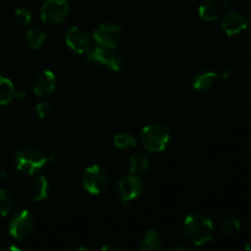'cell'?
I'll return each instance as SVG.
<instances>
[{
    "mask_svg": "<svg viewBox=\"0 0 251 251\" xmlns=\"http://www.w3.org/2000/svg\"><path fill=\"white\" fill-rule=\"evenodd\" d=\"M93 38L98 46L115 48L122 38V28L115 24L103 22L93 32Z\"/></svg>",
    "mask_w": 251,
    "mask_h": 251,
    "instance_id": "cell-10",
    "label": "cell"
},
{
    "mask_svg": "<svg viewBox=\"0 0 251 251\" xmlns=\"http://www.w3.org/2000/svg\"><path fill=\"white\" fill-rule=\"evenodd\" d=\"M217 78V73L207 68H201L196 70L193 75V87L196 91H206L212 87Z\"/></svg>",
    "mask_w": 251,
    "mask_h": 251,
    "instance_id": "cell-13",
    "label": "cell"
},
{
    "mask_svg": "<svg viewBox=\"0 0 251 251\" xmlns=\"http://www.w3.org/2000/svg\"><path fill=\"white\" fill-rule=\"evenodd\" d=\"M114 146L118 149H130L136 146V139L129 132H120L113 139Z\"/></svg>",
    "mask_w": 251,
    "mask_h": 251,
    "instance_id": "cell-21",
    "label": "cell"
},
{
    "mask_svg": "<svg viewBox=\"0 0 251 251\" xmlns=\"http://www.w3.org/2000/svg\"><path fill=\"white\" fill-rule=\"evenodd\" d=\"M87 58L88 60L105 66L113 71L122 70L123 65H124V61H123L120 54L115 50V48H109V47L98 46L95 49H91Z\"/></svg>",
    "mask_w": 251,
    "mask_h": 251,
    "instance_id": "cell-6",
    "label": "cell"
},
{
    "mask_svg": "<svg viewBox=\"0 0 251 251\" xmlns=\"http://www.w3.org/2000/svg\"><path fill=\"white\" fill-rule=\"evenodd\" d=\"M248 20L243 15L234 11L226 12L225 16L221 20V27L226 34L229 37L237 36L244 32L248 28Z\"/></svg>",
    "mask_w": 251,
    "mask_h": 251,
    "instance_id": "cell-11",
    "label": "cell"
},
{
    "mask_svg": "<svg viewBox=\"0 0 251 251\" xmlns=\"http://www.w3.org/2000/svg\"><path fill=\"white\" fill-rule=\"evenodd\" d=\"M29 195L36 202L43 201L48 198L49 194V183L48 179L43 176H39L29 184Z\"/></svg>",
    "mask_w": 251,
    "mask_h": 251,
    "instance_id": "cell-14",
    "label": "cell"
},
{
    "mask_svg": "<svg viewBox=\"0 0 251 251\" xmlns=\"http://www.w3.org/2000/svg\"><path fill=\"white\" fill-rule=\"evenodd\" d=\"M245 249H247L248 251H250V250H251V243H249V244L245 245Z\"/></svg>",
    "mask_w": 251,
    "mask_h": 251,
    "instance_id": "cell-29",
    "label": "cell"
},
{
    "mask_svg": "<svg viewBox=\"0 0 251 251\" xmlns=\"http://www.w3.org/2000/svg\"><path fill=\"white\" fill-rule=\"evenodd\" d=\"M56 77L53 71L44 70L36 76L33 81V91L37 96L50 95L55 91Z\"/></svg>",
    "mask_w": 251,
    "mask_h": 251,
    "instance_id": "cell-12",
    "label": "cell"
},
{
    "mask_svg": "<svg viewBox=\"0 0 251 251\" xmlns=\"http://www.w3.org/2000/svg\"><path fill=\"white\" fill-rule=\"evenodd\" d=\"M15 19L16 21L19 22L20 25L22 26H28L31 24V20H32V15L29 12V10L27 9H17L15 11Z\"/></svg>",
    "mask_w": 251,
    "mask_h": 251,
    "instance_id": "cell-23",
    "label": "cell"
},
{
    "mask_svg": "<svg viewBox=\"0 0 251 251\" xmlns=\"http://www.w3.org/2000/svg\"><path fill=\"white\" fill-rule=\"evenodd\" d=\"M36 112L39 118L46 119L53 113V105L50 102H39L36 107Z\"/></svg>",
    "mask_w": 251,
    "mask_h": 251,
    "instance_id": "cell-24",
    "label": "cell"
},
{
    "mask_svg": "<svg viewBox=\"0 0 251 251\" xmlns=\"http://www.w3.org/2000/svg\"><path fill=\"white\" fill-rule=\"evenodd\" d=\"M184 235L195 245H205L213 239V222L201 213H190L184 221Z\"/></svg>",
    "mask_w": 251,
    "mask_h": 251,
    "instance_id": "cell-1",
    "label": "cell"
},
{
    "mask_svg": "<svg viewBox=\"0 0 251 251\" xmlns=\"http://www.w3.org/2000/svg\"><path fill=\"white\" fill-rule=\"evenodd\" d=\"M6 179V173H5L2 169H0V183H1L2 180H5Z\"/></svg>",
    "mask_w": 251,
    "mask_h": 251,
    "instance_id": "cell-28",
    "label": "cell"
},
{
    "mask_svg": "<svg viewBox=\"0 0 251 251\" xmlns=\"http://www.w3.org/2000/svg\"><path fill=\"white\" fill-rule=\"evenodd\" d=\"M140 248L144 251H159L163 248V239L157 230H147L145 237L142 238Z\"/></svg>",
    "mask_w": 251,
    "mask_h": 251,
    "instance_id": "cell-15",
    "label": "cell"
},
{
    "mask_svg": "<svg viewBox=\"0 0 251 251\" xmlns=\"http://www.w3.org/2000/svg\"><path fill=\"white\" fill-rule=\"evenodd\" d=\"M69 15V4L65 0H47L41 7V19L44 24L59 25Z\"/></svg>",
    "mask_w": 251,
    "mask_h": 251,
    "instance_id": "cell-7",
    "label": "cell"
},
{
    "mask_svg": "<svg viewBox=\"0 0 251 251\" xmlns=\"http://www.w3.org/2000/svg\"><path fill=\"white\" fill-rule=\"evenodd\" d=\"M14 198L7 191L0 189V215L7 216L14 210Z\"/></svg>",
    "mask_w": 251,
    "mask_h": 251,
    "instance_id": "cell-22",
    "label": "cell"
},
{
    "mask_svg": "<svg viewBox=\"0 0 251 251\" xmlns=\"http://www.w3.org/2000/svg\"><path fill=\"white\" fill-rule=\"evenodd\" d=\"M240 230V221L234 216L226 217L221 222V232L226 235H234Z\"/></svg>",
    "mask_w": 251,
    "mask_h": 251,
    "instance_id": "cell-20",
    "label": "cell"
},
{
    "mask_svg": "<svg viewBox=\"0 0 251 251\" xmlns=\"http://www.w3.org/2000/svg\"><path fill=\"white\" fill-rule=\"evenodd\" d=\"M169 140L171 130L163 123H151L141 131L142 145L150 152H162L168 146Z\"/></svg>",
    "mask_w": 251,
    "mask_h": 251,
    "instance_id": "cell-3",
    "label": "cell"
},
{
    "mask_svg": "<svg viewBox=\"0 0 251 251\" xmlns=\"http://www.w3.org/2000/svg\"><path fill=\"white\" fill-rule=\"evenodd\" d=\"M199 15L205 21H215L220 17L221 9L215 1H205L199 7Z\"/></svg>",
    "mask_w": 251,
    "mask_h": 251,
    "instance_id": "cell-16",
    "label": "cell"
},
{
    "mask_svg": "<svg viewBox=\"0 0 251 251\" xmlns=\"http://www.w3.org/2000/svg\"><path fill=\"white\" fill-rule=\"evenodd\" d=\"M108 180L109 178H108L107 172L102 167L96 166V164L87 167L83 172L82 185L91 195H98L104 191L108 185Z\"/></svg>",
    "mask_w": 251,
    "mask_h": 251,
    "instance_id": "cell-5",
    "label": "cell"
},
{
    "mask_svg": "<svg viewBox=\"0 0 251 251\" xmlns=\"http://www.w3.org/2000/svg\"><path fill=\"white\" fill-rule=\"evenodd\" d=\"M149 157L144 153H136L130 158V173L134 176L144 174L149 168Z\"/></svg>",
    "mask_w": 251,
    "mask_h": 251,
    "instance_id": "cell-18",
    "label": "cell"
},
{
    "mask_svg": "<svg viewBox=\"0 0 251 251\" xmlns=\"http://www.w3.org/2000/svg\"><path fill=\"white\" fill-rule=\"evenodd\" d=\"M65 42L69 48L80 55H88L91 51V38L81 27H71L65 34Z\"/></svg>",
    "mask_w": 251,
    "mask_h": 251,
    "instance_id": "cell-9",
    "label": "cell"
},
{
    "mask_svg": "<svg viewBox=\"0 0 251 251\" xmlns=\"http://www.w3.org/2000/svg\"><path fill=\"white\" fill-rule=\"evenodd\" d=\"M15 87L9 78L0 75V105H6L15 98Z\"/></svg>",
    "mask_w": 251,
    "mask_h": 251,
    "instance_id": "cell-17",
    "label": "cell"
},
{
    "mask_svg": "<svg viewBox=\"0 0 251 251\" xmlns=\"http://www.w3.org/2000/svg\"><path fill=\"white\" fill-rule=\"evenodd\" d=\"M47 163H49V157L44 156L41 150L33 146L21 147L15 154V164L17 171L28 176H32L37 171L43 168Z\"/></svg>",
    "mask_w": 251,
    "mask_h": 251,
    "instance_id": "cell-2",
    "label": "cell"
},
{
    "mask_svg": "<svg viewBox=\"0 0 251 251\" xmlns=\"http://www.w3.org/2000/svg\"><path fill=\"white\" fill-rule=\"evenodd\" d=\"M230 76V70L229 68H227V66H225V68L221 69L220 71L217 73V77L220 78H223V80H226V78H228Z\"/></svg>",
    "mask_w": 251,
    "mask_h": 251,
    "instance_id": "cell-25",
    "label": "cell"
},
{
    "mask_svg": "<svg viewBox=\"0 0 251 251\" xmlns=\"http://www.w3.org/2000/svg\"><path fill=\"white\" fill-rule=\"evenodd\" d=\"M47 34L42 28H31L26 32V42L29 48L38 49L46 42Z\"/></svg>",
    "mask_w": 251,
    "mask_h": 251,
    "instance_id": "cell-19",
    "label": "cell"
},
{
    "mask_svg": "<svg viewBox=\"0 0 251 251\" xmlns=\"http://www.w3.org/2000/svg\"><path fill=\"white\" fill-rule=\"evenodd\" d=\"M102 250L105 251H122V248L117 247V245H113V244H107V245H103Z\"/></svg>",
    "mask_w": 251,
    "mask_h": 251,
    "instance_id": "cell-26",
    "label": "cell"
},
{
    "mask_svg": "<svg viewBox=\"0 0 251 251\" xmlns=\"http://www.w3.org/2000/svg\"><path fill=\"white\" fill-rule=\"evenodd\" d=\"M190 248L188 245H184V244H179V245H174V247L171 248V251H185L189 250Z\"/></svg>",
    "mask_w": 251,
    "mask_h": 251,
    "instance_id": "cell-27",
    "label": "cell"
},
{
    "mask_svg": "<svg viewBox=\"0 0 251 251\" xmlns=\"http://www.w3.org/2000/svg\"><path fill=\"white\" fill-rule=\"evenodd\" d=\"M144 189V181L139 176H125L117 181L115 185V195L123 205L126 206L130 201L140 196Z\"/></svg>",
    "mask_w": 251,
    "mask_h": 251,
    "instance_id": "cell-4",
    "label": "cell"
},
{
    "mask_svg": "<svg viewBox=\"0 0 251 251\" xmlns=\"http://www.w3.org/2000/svg\"><path fill=\"white\" fill-rule=\"evenodd\" d=\"M34 229V218L27 210L20 211L9 225V233L14 239L22 240L28 237Z\"/></svg>",
    "mask_w": 251,
    "mask_h": 251,
    "instance_id": "cell-8",
    "label": "cell"
}]
</instances>
